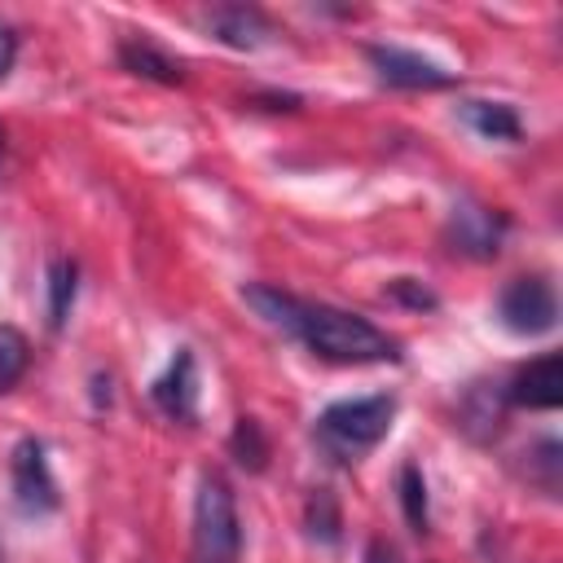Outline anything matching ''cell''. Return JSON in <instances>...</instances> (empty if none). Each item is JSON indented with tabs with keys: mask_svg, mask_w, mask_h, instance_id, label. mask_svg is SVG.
<instances>
[{
	"mask_svg": "<svg viewBox=\"0 0 563 563\" xmlns=\"http://www.w3.org/2000/svg\"><path fill=\"white\" fill-rule=\"evenodd\" d=\"M242 299L255 308V317H264L273 330L299 339L312 356L334 361V365H383V361H400V343L378 330L374 321H365L361 312L334 308V303H312L299 299L282 286H242Z\"/></svg>",
	"mask_w": 563,
	"mask_h": 563,
	"instance_id": "obj_1",
	"label": "cell"
},
{
	"mask_svg": "<svg viewBox=\"0 0 563 563\" xmlns=\"http://www.w3.org/2000/svg\"><path fill=\"white\" fill-rule=\"evenodd\" d=\"M391 418H396V396H387V391L356 396V400H334L317 418V440L325 444L330 457L356 462L361 453H369L391 431Z\"/></svg>",
	"mask_w": 563,
	"mask_h": 563,
	"instance_id": "obj_2",
	"label": "cell"
},
{
	"mask_svg": "<svg viewBox=\"0 0 563 563\" xmlns=\"http://www.w3.org/2000/svg\"><path fill=\"white\" fill-rule=\"evenodd\" d=\"M238 559H242L238 501L220 475H202L194 497V563H238Z\"/></svg>",
	"mask_w": 563,
	"mask_h": 563,
	"instance_id": "obj_3",
	"label": "cell"
},
{
	"mask_svg": "<svg viewBox=\"0 0 563 563\" xmlns=\"http://www.w3.org/2000/svg\"><path fill=\"white\" fill-rule=\"evenodd\" d=\"M497 321L510 330V334H523V339H537L545 330L559 325V295L554 286L532 273V277H515L501 299H497Z\"/></svg>",
	"mask_w": 563,
	"mask_h": 563,
	"instance_id": "obj_4",
	"label": "cell"
},
{
	"mask_svg": "<svg viewBox=\"0 0 563 563\" xmlns=\"http://www.w3.org/2000/svg\"><path fill=\"white\" fill-rule=\"evenodd\" d=\"M9 475H13V501L22 515H48L57 510V484H53V471H48V457H44V444L40 440H18L13 449V462H9Z\"/></svg>",
	"mask_w": 563,
	"mask_h": 563,
	"instance_id": "obj_5",
	"label": "cell"
},
{
	"mask_svg": "<svg viewBox=\"0 0 563 563\" xmlns=\"http://www.w3.org/2000/svg\"><path fill=\"white\" fill-rule=\"evenodd\" d=\"M501 238H506V216L497 207H484V202H457L453 207V216H449L453 251L475 255V260H493L501 251Z\"/></svg>",
	"mask_w": 563,
	"mask_h": 563,
	"instance_id": "obj_6",
	"label": "cell"
},
{
	"mask_svg": "<svg viewBox=\"0 0 563 563\" xmlns=\"http://www.w3.org/2000/svg\"><path fill=\"white\" fill-rule=\"evenodd\" d=\"M365 57L378 70V79L391 84V88H449L457 79L453 70L435 66L431 57H418V53L396 48V44H369Z\"/></svg>",
	"mask_w": 563,
	"mask_h": 563,
	"instance_id": "obj_7",
	"label": "cell"
},
{
	"mask_svg": "<svg viewBox=\"0 0 563 563\" xmlns=\"http://www.w3.org/2000/svg\"><path fill=\"white\" fill-rule=\"evenodd\" d=\"M506 400L528 405V409H559V400H563V361H559V352H545V356L528 361L506 383Z\"/></svg>",
	"mask_w": 563,
	"mask_h": 563,
	"instance_id": "obj_8",
	"label": "cell"
},
{
	"mask_svg": "<svg viewBox=\"0 0 563 563\" xmlns=\"http://www.w3.org/2000/svg\"><path fill=\"white\" fill-rule=\"evenodd\" d=\"M150 396H154V405H158L167 418H176V422H189V418L198 413V365H194V352H189V347H180V352L172 356V365L154 378Z\"/></svg>",
	"mask_w": 563,
	"mask_h": 563,
	"instance_id": "obj_9",
	"label": "cell"
},
{
	"mask_svg": "<svg viewBox=\"0 0 563 563\" xmlns=\"http://www.w3.org/2000/svg\"><path fill=\"white\" fill-rule=\"evenodd\" d=\"M207 31H211L220 44H229V48L255 53V48H264V44H268L273 22H268L255 4H220V9H211V13H207Z\"/></svg>",
	"mask_w": 563,
	"mask_h": 563,
	"instance_id": "obj_10",
	"label": "cell"
},
{
	"mask_svg": "<svg viewBox=\"0 0 563 563\" xmlns=\"http://www.w3.org/2000/svg\"><path fill=\"white\" fill-rule=\"evenodd\" d=\"M119 66L132 70V75H141V79H154V84H185V62L172 57V53H163L145 35H132V40L119 44Z\"/></svg>",
	"mask_w": 563,
	"mask_h": 563,
	"instance_id": "obj_11",
	"label": "cell"
},
{
	"mask_svg": "<svg viewBox=\"0 0 563 563\" xmlns=\"http://www.w3.org/2000/svg\"><path fill=\"white\" fill-rule=\"evenodd\" d=\"M462 119H466L484 141H519V132H523L515 106H506V101H466V106H462Z\"/></svg>",
	"mask_w": 563,
	"mask_h": 563,
	"instance_id": "obj_12",
	"label": "cell"
},
{
	"mask_svg": "<svg viewBox=\"0 0 563 563\" xmlns=\"http://www.w3.org/2000/svg\"><path fill=\"white\" fill-rule=\"evenodd\" d=\"M75 290H79V268L70 260H53L48 264V325L62 330L70 308H75Z\"/></svg>",
	"mask_w": 563,
	"mask_h": 563,
	"instance_id": "obj_13",
	"label": "cell"
},
{
	"mask_svg": "<svg viewBox=\"0 0 563 563\" xmlns=\"http://www.w3.org/2000/svg\"><path fill=\"white\" fill-rule=\"evenodd\" d=\"M396 493H400V510H405L409 528H413V532H427V528H431V501H427V479H422V471H418L413 462L400 466Z\"/></svg>",
	"mask_w": 563,
	"mask_h": 563,
	"instance_id": "obj_14",
	"label": "cell"
},
{
	"mask_svg": "<svg viewBox=\"0 0 563 563\" xmlns=\"http://www.w3.org/2000/svg\"><path fill=\"white\" fill-rule=\"evenodd\" d=\"M229 453L238 457V466L264 471V462H268V435H264V427L255 418H238V427L229 435Z\"/></svg>",
	"mask_w": 563,
	"mask_h": 563,
	"instance_id": "obj_15",
	"label": "cell"
},
{
	"mask_svg": "<svg viewBox=\"0 0 563 563\" xmlns=\"http://www.w3.org/2000/svg\"><path fill=\"white\" fill-rule=\"evenodd\" d=\"M31 365V347H26V334L13 330V325H0V391H9Z\"/></svg>",
	"mask_w": 563,
	"mask_h": 563,
	"instance_id": "obj_16",
	"label": "cell"
},
{
	"mask_svg": "<svg viewBox=\"0 0 563 563\" xmlns=\"http://www.w3.org/2000/svg\"><path fill=\"white\" fill-rule=\"evenodd\" d=\"M308 532L321 537V541H334L339 537V510H334V497L325 488H317L308 497Z\"/></svg>",
	"mask_w": 563,
	"mask_h": 563,
	"instance_id": "obj_17",
	"label": "cell"
},
{
	"mask_svg": "<svg viewBox=\"0 0 563 563\" xmlns=\"http://www.w3.org/2000/svg\"><path fill=\"white\" fill-rule=\"evenodd\" d=\"M387 295L400 299V303H409V308H435V303H440V299H435L422 282H413V277H396V282L387 286Z\"/></svg>",
	"mask_w": 563,
	"mask_h": 563,
	"instance_id": "obj_18",
	"label": "cell"
},
{
	"mask_svg": "<svg viewBox=\"0 0 563 563\" xmlns=\"http://www.w3.org/2000/svg\"><path fill=\"white\" fill-rule=\"evenodd\" d=\"M13 62H18V35H13V26L0 22V79L13 70Z\"/></svg>",
	"mask_w": 563,
	"mask_h": 563,
	"instance_id": "obj_19",
	"label": "cell"
},
{
	"mask_svg": "<svg viewBox=\"0 0 563 563\" xmlns=\"http://www.w3.org/2000/svg\"><path fill=\"white\" fill-rule=\"evenodd\" d=\"M365 563H396V550H391L387 541H369V550H365Z\"/></svg>",
	"mask_w": 563,
	"mask_h": 563,
	"instance_id": "obj_20",
	"label": "cell"
},
{
	"mask_svg": "<svg viewBox=\"0 0 563 563\" xmlns=\"http://www.w3.org/2000/svg\"><path fill=\"white\" fill-rule=\"evenodd\" d=\"M0 158H4V128H0Z\"/></svg>",
	"mask_w": 563,
	"mask_h": 563,
	"instance_id": "obj_21",
	"label": "cell"
}]
</instances>
